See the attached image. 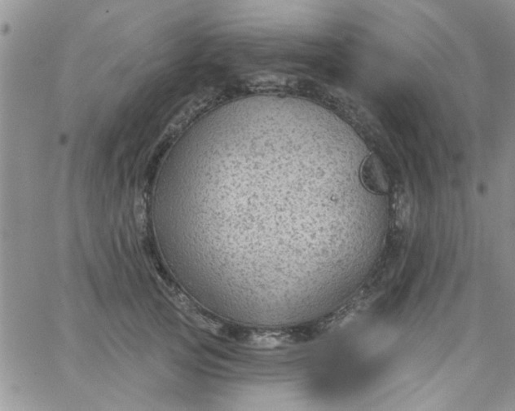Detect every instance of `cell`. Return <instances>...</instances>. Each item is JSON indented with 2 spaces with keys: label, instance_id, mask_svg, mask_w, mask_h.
<instances>
[{
  "label": "cell",
  "instance_id": "6da1fadb",
  "mask_svg": "<svg viewBox=\"0 0 515 411\" xmlns=\"http://www.w3.org/2000/svg\"><path fill=\"white\" fill-rule=\"evenodd\" d=\"M363 179L365 185L376 193H384L388 190V183L379 161L374 158L366 160L363 167Z\"/></svg>",
  "mask_w": 515,
  "mask_h": 411
}]
</instances>
